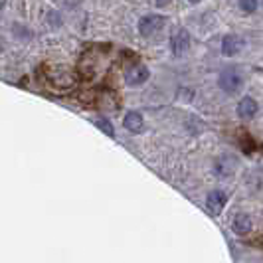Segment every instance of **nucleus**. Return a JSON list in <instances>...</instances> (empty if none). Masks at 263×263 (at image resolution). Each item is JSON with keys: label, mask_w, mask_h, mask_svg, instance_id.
Here are the masks:
<instances>
[{"label": "nucleus", "mask_w": 263, "mask_h": 263, "mask_svg": "<svg viewBox=\"0 0 263 263\" xmlns=\"http://www.w3.org/2000/svg\"><path fill=\"white\" fill-rule=\"evenodd\" d=\"M220 87L228 93H236L239 87H241V83H243V76L237 71L236 67H228L224 69L222 73H220Z\"/></svg>", "instance_id": "nucleus-1"}, {"label": "nucleus", "mask_w": 263, "mask_h": 263, "mask_svg": "<svg viewBox=\"0 0 263 263\" xmlns=\"http://www.w3.org/2000/svg\"><path fill=\"white\" fill-rule=\"evenodd\" d=\"M125 79L129 85H143L148 79V67L143 64H133L125 69Z\"/></svg>", "instance_id": "nucleus-2"}, {"label": "nucleus", "mask_w": 263, "mask_h": 263, "mask_svg": "<svg viewBox=\"0 0 263 263\" xmlns=\"http://www.w3.org/2000/svg\"><path fill=\"white\" fill-rule=\"evenodd\" d=\"M164 16H158V14H148V16H143L141 22H139V30L143 36H148V34H155L157 30L164 26Z\"/></svg>", "instance_id": "nucleus-3"}, {"label": "nucleus", "mask_w": 263, "mask_h": 263, "mask_svg": "<svg viewBox=\"0 0 263 263\" xmlns=\"http://www.w3.org/2000/svg\"><path fill=\"white\" fill-rule=\"evenodd\" d=\"M188 46H190V36H188V32H186L184 28H178V30H174V34L171 36V48L174 55H180V53H184L188 50Z\"/></svg>", "instance_id": "nucleus-4"}, {"label": "nucleus", "mask_w": 263, "mask_h": 263, "mask_svg": "<svg viewBox=\"0 0 263 263\" xmlns=\"http://www.w3.org/2000/svg\"><path fill=\"white\" fill-rule=\"evenodd\" d=\"M246 46V40L236 34H228L222 40V53L224 55H236L237 52H241V48Z\"/></svg>", "instance_id": "nucleus-5"}, {"label": "nucleus", "mask_w": 263, "mask_h": 263, "mask_svg": "<svg viewBox=\"0 0 263 263\" xmlns=\"http://www.w3.org/2000/svg\"><path fill=\"white\" fill-rule=\"evenodd\" d=\"M226 200H228L226 192H222V190H212L210 194H208V198H206V206H208V212H212L214 216H216V214H220V212L224 210Z\"/></svg>", "instance_id": "nucleus-6"}, {"label": "nucleus", "mask_w": 263, "mask_h": 263, "mask_svg": "<svg viewBox=\"0 0 263 263\" xmlns=\"http://www.w3.org/2000/svg\"><path fill=\"white\" fill-rule=\"evenodd\" d=\"M214 166H216V172L220 176H230L232 172L236 171V160L232 157H218Z\"/></svg>", "instance_id": "nucleus-7"}, {"label": "nucleus", "mask_w": 263, "mask_h": 263, "mask_svg": "<svg viewBox=\"0 0 263 263\" xmlns=\"http://www.w3.org/2000/svg\"><path fill=\"white\" fill-rule=\"evenodd\" d=\"M237 113L241 119H251L255 113H257V103L251 99V97H243L237 105Z\"/></svg>", "instance_id": "nucleus-8"}, {"label": "nucleus", "mask_w": 263, "mask_h": 263, "mask_svg": "<svg viewBox=\"0 0 263 263\" xmlns=\"http://www.w3.org/2000/svg\"><path fill=\"white\" fill-rule=\"evenodd\" d=\"M125 127L129 129L131 133H141L143 131V127H145V123H143V117H141V113H137V111H131V113H127L125 115Z\"/></svg>", "instance_id": "nucleus-9"}, {"label": "nucleus", "mask_w": 263, "mask_h": 263, "mask_svg": "<svg viewBox=\"0 0 263 263\" xmlns=\"http://www.w3.org/2000/svg\"><path fill=\"white\" fill-rule=\"evenodd\" d=\"M250 230H251L250 216H246V214H237L236 218H234V232L239 234V236H243V234H250Z\"/></svg>", "instance_id": "nucleus-10"}, {"label": "nucleus", "mask_w": 263, "mask_h": 263, "mask_svg": "<svg viewBox=\"0 0 263 263\" xmlns=\"http://www.w3.org/2000/svg\"><path fill=\"white\" fill-rule=\"evenodd\" d=\"M97 125H99V127L109 135V137H113V127L109 125V121H105V119H97Z\"/></svg>", "instance_id": "nucleus-11"}, {"label": "nucleus", "mask_w": 263, "mask_h": 263, "mask_svg": "<svg viewBox=\"0 0 263 263\" xmlns=\"http://www.w3.org/2000/svg\"><path fill=\"white\" fill-rule=\"evenodd\" d=\"M255 2H239V8L241 10H248V12H251V10H255Z\"/></svg>", "instance_id": "nucleus-12"}]
</instances>
